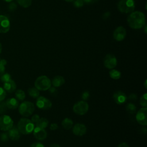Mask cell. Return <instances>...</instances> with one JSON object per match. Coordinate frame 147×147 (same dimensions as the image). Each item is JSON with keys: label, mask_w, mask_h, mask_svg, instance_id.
<instances>
[{"label": "cell", "mask_w": 147, "mask_h": 147, "mask_svg": "<svg viewBox=\"0 0 147 147\" xmlns=\"http://www.w3.org/2000/svg\"><path fill=\"white\" fill-rule=\"evenodd\" d=\"M127 22L131 29H139L145 25V16L142 12L132 11L127 17Z\"/></svg>", "instance_id": "obj_1"}, {"label": "cell", "mask_w": 147, "mask_h": 147, "mask_svg": "<svg viewBox=\"0 0 147 147\" xmlns=\"http://www.w3.org/2000/svg\"><path fill=\"white\" fill-rule=\"evenodd\" d=\"M17 127L20 133L23 134H29L33 131L34 125L29 119L22 118L18 121Z\"/></svg>", "instance_id": "obj_2"}, {"label": "cell", "mask_w": 147, "mask_h": 147, "mask_svg": "<svg viewBox=\"0 0 147 147\" xmlns=\"http://www.w3.org/2000/svg\"><path fill=\"white\" fill-rule=\"evenodd\" d=\"M117 7L121 13H131L134 10L135 2L134 0H120L118 3Z\"/></svg>", "instance_id": "obj_3"}, {"label": "cell", "mask_w": 147, "mask_h": 147, "mask_svg": "<svg viewBox=\"0 0 147 147\" xmlns=\"http://www.w3.org/2000/svg\"><path fill=\"white\" fill-rule=\"evenodd\" d=\"M51 80L45 75H41L38 77L34 82V86L38 90H47L51 87Z\"/></svg>", "instance_id": "obj_4"}, {"label": "cell", "mask_w": 147, "mask_h": 147, "mask_svg": "<svg viewBox=\"0 0 147 147\" xmlns=\"http://www.w3.org/2000/svg\"><path fill=\"white\" fill-rule=\"evenodd\" d=\"M18 111L22 116L29 117L34 111V105L31 102L24 101L20 105Z\"/></svg>", "instance_id": "obj_5"}, {"label": "cell", "mask_w": 147, "mask_h": 147, "mask_svg": "<svg viewBox=\"0 0 147 147\" xmlns=\"http://www.w3.org/2000/svg\"><path fill=\"white\" fill-rule=\"evenodd\" d=\"M88 105L84 100H80L76 102L73 106L74 112L79 115H84L88 110Z\"/></svg>", "instance_id": "obj_6"}, {"label": "cell", "mask_w": 147, "mask_h": 147, "mask_svg": "<svg viewBox=\"0 0 147 147\" xmlns=\"http://www.w3.org/2000/svg\"><path fill=\"white\" fill-rule=\"evenodd\" d=\"M13 121L7 115L0 116V130L2 131H8L13 126Z\"/></svg>", "instance_id": "obj_7"}, {"label": "cell", "mask_w": 147, "mask_h": 147, "mask_svg": "<svg viewBox=\"0 0 147 147\" xmlns=\"http://www.w3.org/2000/svg\"><path fill=\"white\" fill-rule=\"evenodd\" d=\"M137 122L143 126L147 125V107H142L140 109L136 115Z\"/></svg>", "instance_id": "obj_8"}, {"label": "cell", "mask_w": 147, "mask_h": 147, "mask_svg": "<svg viewBox=\"0 0 147 147\" xmlns=\"http://www.w3.org/2000/svg\"><path fill=\"white\" fill-rule=\"evenodd\" d=\"M104 65L108 69H113L117 64L116 57L113 54H107L103 60Z\"/></svg>", "instance_id": "obj_9"}, {"label": "cell", "mask_w": 147, "mask_h": 147, "mask_svg": "<svg viewBox=\"0 0 147 147\" xmlns=\"http://www.w3.org/2000/svg\"><path fill=\"white\" fill-rule=\"evenodd\" d=\"M37 107L42 110H48L52 107V102L44 96H39L36 100Z\"/></svg>", "instance_id": "obj_10"}, {"label": "cell", "mask_w": 147, "mask_h": 147, "mask_svg": "<svg viewBox=\"0 0 147 147\" xmlns=\"http://www.w3.org/2000/svg\"><path fill=\"white\" fill-rule=\"evenodd\" d=\"M126 35V31L125 28L122 26L117 27L113 32V36L115 40L117 41H121L125 38Z\"/></svg>", "instance_id": "obj_11"}, {"label": "cell", "mask_w": 147, "mask_h": 147, "mask_svg": "<svg viewBox=\"0 0 147 147\" xmlns=\"http://www.w3.org/2000/svg\"><path fill=\"white\" fill-rule=\"evenodd\" d=\"M10 28V21L7 17L0 15V33H6L9 32Z\"/></svg>", "instance_id": "obj_12"}, {"label": "cell", "mask_w": 147, "mask_h": 147, "mask_svg": "<svg viewBox=\"0 0 147 147\" xmlns=\"http://www.w3.org/2000/svg\"><path fill=\"white\" fill-rule=\"evenodd\" d=\"M113 98L114 102L118 105H122L125 103L127 99L126 94L121 91H115L113 95Z\"/></svg>", "instance_id": "obj_13"}, {"label": "cell", "mask_w": 147, "mask_h": 147, "mask_svg": "<svg viewBox=\"0 0 147 147\" xmlns=\"http://www.w3.org/2000/svg\"><path fill=\"white\" fill-rule=\"evenodd\" d=\"M86 127L84 124L82 123H76L74 125L72 132L77 136H82L86 133Z\"/></svg>", "instance_id": "obj_14"}, {"label": "cell", "mask_w": 147, "mask_h": 147, "mask_svg": "<svg viewBox=\"0 0 147 147\" xmlns=\"http://www.w3.org/2000/svg\"><path fill=\"white\" fill-rule=\"evenodd\" d=\"M33 136L38 140H44L47 137V133L44 129L36 127L33 130Z\"/></svg>", "instance_id": "obj_15"}, {"label": "cell", "mask_w": 147, "mask_h": 147, "mask_svg": "<svg viewBox=\"0 0 147 147\" xmlns=\"http://www.w3.org/2000/svg\"><path fill=\"white\" fill-rule=\"evenodd\" d=\"M9 138L13 141H17L20 138V132L18 130L17 127L13 126L7 132Z\"/></svg>", "instance_id": "obj_16"}, {"label": "cell", "mask_w": 147, "mask_h": 147, "mask_svg": "<svg viewBox=\"0 0 147 147\" xmlns=\"http://www.w3.org/2000/svg\"><path fill=\"white\" fill-rule=\"evenodd\" d=\"M16 87V84L15 82L12 79L7 82L3 83V89L9 93H11L15 91Z\"/></svg>", "instance_id": "obj_17"}, {"label": "cell", "mask_w": 147, "mask_h": 147, "mask_svg": "<svg viewBox=\"0 0 147 147\" xmlns=\"http://www.w3.org/2000/svg\"><path fill=\"white\" fill-rule=\"evenodd\" d=\"M7 107L9 109H16L18 107L19 103L17 99L14 98H10L6 100L5 102Z\"/></svg>", "instance_id": "obj_18"}, {"label": "cell", "mask_w": 147, "mask_h": 147, "mask_svg": "<svg viewBox=\"0 0 147 147\" xmlns=\"http://www.w3.org/2000/svg\"><path fill=\"white\" fill-rule=\"evenodd\" d=\"M65 83V79L62 76L57 75L52 79V84L55 87H59Z\"/></svg>", "instance_id": "obj_19"}, {"label": "cell", "mask_w": 147, "mask_h": 147, "mask_svg": "<svg viewBox=\"0 0 147 147\" xmlns=\"http://www.w3.org/2000/svg\"><path fill=\"white\" fill-rule=\"evenodd\" d=\"M49 124L48 120L45 118H40L38 121L36 123V127H40L42 129H45L48 126Z\"/></svg>", "instance_id": "obj_20"}, {"label": "cell", "mask_w": 147, "mask_h": 147, "mask_svg": "<svg viewBox=\"0 0 147 147\" xmlns=\"http://www.w3.org/2000/svg\"><path fill=\"white\" fill-rule=\"evenodd\" d=\"M61 125L64 129L66 130H69L72 127L73 122L71 119L68 118H65L61 122Z\"/></svg>", "instance_id": "obj_21"}, {"label": "cell", "mask_w": 147, "mask_h": 147, "mask_svg": "<svg viewBox=\"0 0 147 147\" xmlns=\"http://www.w3.org/2000/svg\"><path fill=\"white\" fill-rule=\"evenodd\" d=\"M28 92L29 96H30L33 98H37L40 95L39 90H37L36 87L29 88L28 90Z\"/></svg>", "instance_id": "obj_22"}, {"label": "cell", "mask_w": 147, "mask_h": 147, "mask_svg": "<svg viewBox=\"0 0 147 147\" xmlns=\"http://www.w3.org/2000/svg\"><path fill=\"white\" fill-rule=\"evenodd\" d=\"M109 75L112 79L117 80L121 78V74L119 71L117 69H112L109 72Z\"/></svg>", "instance_id": "obj_23"}, {"label": "cell", "mask_w": 147, "mask_h": 147, "mask_svg": "<svg viewBox=\"0 0 147 147\" xmlns=\"http://www.w3.org/2000/svg\"><path fill=\"white\" fill-rule=\"evenodd\" d=\"M15 96L17 99L19 100H23L25 98V92L22 90H17L15 93Z\"/></svg>", "instance_id": "obj_24"}, {"label": "cell", "mask_w": 147, "mask_h": 147, "mask_svg": "<svg viewBox=\"0 0 147 147\" xmlns=\"http://www.w3.org/2000/svg\"><path fill=\"white\" fill-rule=\"evenodd\" d=\"M18 3L24 8H27L32 5V0H17Z\"/></svg>", "instance_id": "obj_25"}, {"label": "cell", "mask_w": 147, "mask_h": 147, "mask_svg": "<svg viewBox=\"0 0 147 147\" xmlns=\"http://www.w3.org/2000/svg\"><path fill=\"white\" fill-rule=\"evenodd\" d=\"M126 110L129 113L134 114L136 111V107L133 103H129L126 105Z\"/></svg>", "instance_id": "obj_26"}, {"label": "cell", "mask_w": 147, "mask_h": 147, "mask_svg": "<svg viewBox=\"0 0 147 147\" xmlns=\"http://www.w3.org/2000/svg\"><path fill=\"white\" fill-rule=\"evenodd\" d=\"M0 80L2 82L6 83V82H7L10 81V80H11V76L9 74L4 73L2 75H1Z\"/></svg>", "instance_id": "obj_27"}, {"label": "cell", "mask_w": 147, "mask_h": 147, "mask_svg": "<svg viewBox=\"0 0 147 147\" xmlns=\"http://www.w3.org/2000/svg\"><path fill=\"white\" fill-rule=\"evenodd\" d=\"M140 105L143 107L147 106V94L146 93H145L141 96L140 99Z\"/></svg>", "instance_id": "obj_28"}, {"label": "cell", "mask_w": 147, "mask_h": 147, "mask_svg": "<svg viewBox=\"0 0 147 147\" xmlns=\"http://www.w3.org/2000/svg\"><path fill=\"white\" fill-rule=\"evenodd\" d=\"M7 64L6 60L5 59L0 60V76L5 73V65Z\"/></svg>", "instance_id": "obj_29"}, {"label": "cell", "mask_w": 147, "mask_h": 147, "mask_svg": "<svg viewBox=\"0 0 147 147\" xmlns=\"http://www.w3.org/2000/svg\"><path fill=\"white\" fill-rule=\"evenodd\" d=\"M72 2H73V5L77 8L81 7L84 5V2L83 0H74Z\"/></svg>", "instance_id": "obj_30"}, {"label": "cell", "mask_w": 147, "mask_h": 147, "mask_svg": "<svg viewBox=\"0 0 147 147\" xmlns=\"http://www.w3.org/2000/svg\"><path fill=\"white\" fill-rule=\"evenodd\" d=\"M7 108L5 102H0V114L5 113L7 110Z\"/></svg>", "instance_id": "obj_31"}, {"label": "cell", "mask_w": 147, "mask_h": 147, "mask_svg": "<svg viewBox=\"0 0 147 147\" xmlns=\"http://www.w3.org/2000/svg\"><path fill=\"white\" fill-rule=\"evenodd\" d=\"M6 96V91L2 87H0V102L4 100Z\"/></svg>", "instance_id": "obj_32"}, {"label": "cell", "mask_w": 147, "mask_h": 147, "mask_svg": "<svg viewBox=\"0 0 147 147\" xmlns=\"http://www.w3.org/2000/svg\"><path fill=\"white\" fill-rule=\"evenodd\" d=\"M0 139L2 142H7L9 140V136L7 133H2L0 134Z\"/></svg>", "instance_id": "obj_33"}, {"label": "cell", "mask_w": 147, "mask_h": 147, "mask_svg": "<svg viewBox=\"0 0 147 147\" xmlns=\"http://www.w3.org/2000/svg\"><path fill=\"white\" fill-rule=\"evenodd\" d=\"M89 97H90V93L88 91H84L82 92V95H81V98L83 100H86L88 99Z\"/></svg>", "instance_id": "obj_34"}, {"label": "cell", "mask_w": 147, "mask_h": 147, "mask_svg": "<svg viewBox=\"0 0 147 147\" xmlns=\"http://www.w3.org/2000/svg\"><path fill=\"white\" fill-rule=\"evenodd\" d=\"M17 5H16L15 3H14V2L10 3L9 5V6H8V9H9V10L10 11H14V10L17 9Z\"/></svg>", "instance_id": "obj_35"}, {"label": "cell", "mask_w": 147, "mask_h": 147, "mask_svg": "<svg viewBox=\"0 0 147 147\" xmlns=\"http://www.w3.org/2000/svg\"><path fill=\"white\" fill-rule=\"evenodd\" d=\"M49 92L52 96H55L57 94V90L55 88V87H50L49 89Z\"/></svg>", "instance_id": "obj_36"}, {"label": "cell", "mask_w": 147, "mask_h": 147, "mask_svg": "<svg viewBox=\"0 0 147 147\" xmlns=\"http://www.w3.org/2000/svg\"><path fill=\"white\" fill-rule=\"evenodd\" d=\"M39 119H40L39 115H37V114H35V115H33L32 117L31 118V121H32L33 123H36L38 121Z\"/></svg>", "instance_id": "obj_37"}, {"label": "cell", "mask_w": 147, "mask_h": 147, "mask_svg": "<svg viewBox=\"0 0 147 147\" xmlns=\"http://www.w3.org/2000/svg\"><path fill=\"white\" fill-rule=\"evenodd\" d=\"M30 147H44V145L39 142H34L33 143Z\"/></svg>", "instance_id": "obj_38"}, {"label": "cell", "mask_w": 147, "mask_h": 147, "mask_svg": "<svg viewBox=\"0 0 147 147\" xmlns=\"http://www.w3.org/2000/svg\"><path fill=\"white\" fill-rule=\"evenodd\" d=\"M137 98V95L136 94H131L129 96V99L131 100H136Z\"/></svg>", "instance_id": "obj_39"}, {"label": "cell", "mask_w": 147, "mask_h": 147, "mask_svg": "<svg viewBox=\"0 0 147 147\" xmlns=\"http://www.w3.org/2000/svg\"><path fill=\"white\" fill-rule=\"evenodd\" d=\"M50 129L51 130H55L58 128V125L55 123H53L50 125Z\"/></svg>", "instance_id": "obj_40"}, {"label": "cell", "mask_w": 147, "mask_h": 147, "mask_svg": "<svg viewBox=\"0 0 147 147\" xmlns=\"http://www.w3.org/2000/svg\"><path fill=\"white\" fill-rule=\"evenodd\" d=\"M118 147H129V146L126 142H122L118 145Z\"/></svg>", "instance_id": "obj_41"}, {"label": "cell", "mask_w": 147, "mask_h": 147, "mask_svg": "<svg viewBox=\"0 0 147 147\" xmlns=\"http://www.w3.org/2000/svg\"><path fill=\"white\" fill-rule=\"evenodd\" d=\"M110 16V12H106V13H104V14L103 16V19H107Z\"/></svg>", "instance_id": "obj_42"}, {"label": "cell", "mask_w": 147, "mask_h": 147, "mask_svg": "<svg viewBox=\"0 0 147 147\" xmlns=\"http://www.w3.org/2000/svg\"><path fill=\"white\" fill-rule=\"evenodd\" d=\"M83 2L87 3H93L95 2L96 1H97L98 0H83Z\"/></svg>", "instance_id": "obj_43"}, {"label": "cell", "mask_w": 147, "mask_h": 147, "mask_svg": "<svg viewBox=\"0 0 147 147\" xmlns=\"http://www.w3.org/2000/svg\"><path fill=\"white\" fill-rule=\"evenodd\" d=\"M49 147H60V146L57 144H53L51 145Z\"/></svg>", "instance_id": "obj_44"}, {"label": "cell", "mask_w": 147, "mask_h": 147, "mask_svg": "<svg viewBox=\"0 0 147 147\" xmlns=\"http://www.w3.org/2000/svg\"><path fill=\"white\" fill-rule=\"evenodd\" d=\"M146 28H147V26H146V25H145V27H144V32H145V33H146V32H147V31H146Z\"/></svg>", "instance_id": "obj_45"}, {"label": "cell", "mask_w": 147, "mask_h": 147, "mask_svg": "<svg viewBox=\"0 0 147 147\" xmlns=\"http://www.w3.org/2000/svg\"><path fill=\"white\" fill-rule=\"evenodd\" d=\"M3 1L6 2H11V1H13V0H3Z\"/></svg>", "instance_id": "obj_46"}, {"label": "cell", "mask_w": 147, "mask_h": 147, "mask_svg": "<svg viewBox=\"0 0 147 147\" xmlns=\"http://www.w3.org/2000/svg\"><path fill=\"white\" fill-rule=\"evenodd\" d=\"M2 44L0 43V53L2 52Z\"/></svg>", "instance_id": "obj_47"}, {"label": "cell", "mask_w": 147, "mask_h": 147, "mask_svg": "<svg viewBox=\"0 0 147 147\" xmlns=\"http://www.w3.org/2000/svg\"><path fill=\"white\" fill-rule=\"evenodd\" d=\"M144 86H145V88H147V86H146V80H145V83H144Z\"/></svg>", "instance_id": "obj_48"}, {"label": "cell", "mask_w": 147, "mask_h": 147, "mask_svg": "<svg viewBox=\"0 0 147 147\" xmlns=\"http://www.w3.org/2000/svg\"><path fill=\"white\" fill-rule=\"evenodd\" d=\"M64 1H66V2H72L74 0H64Z\"/></svg>", "instance_id": "obj_49"}]
</instances>
